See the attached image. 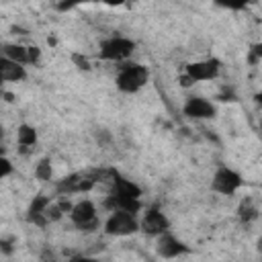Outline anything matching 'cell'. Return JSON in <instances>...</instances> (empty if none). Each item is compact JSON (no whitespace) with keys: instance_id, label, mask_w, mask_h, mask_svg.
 Returning a JSON list of instances; mask_svg holds the SVG:
<instances>
[{"instance_id":"obj_1","label":"cell","mask_w":262,"mask_h":262,"mask_svg":"<svg viewBox=\"0 0 262 262\" xmlns=\"http://www.w3.org/2000/svg\"><path fill=\"white\" fill-rule=\"evenodd\" d=\"M141 194H143L141 188L133 180H127L119 172L111 170V190L104 201V207L108 211L123 209V211L137 215L141 211Z\"/></svg>"},{"instance_id":"obj_2","label":"cell","mask_w":262,"mask_h":262,"mask_svg":"<svg viewBox=\"0 0 262 262\" xmlns=\"http://www.w3.org/2000/svg\"><path fill=\"white\" fill-rule=\"evenodd\" d=\"M149 80V70L141 63H127V61H121L119 70H117V76H115V86L125 92V94H135L139 92Z\"/></svg>"},{"instance_id":"obj_3","label":"cell","mask_w":262,"mask_h":262,"mask_svg":"<svg viewBox=\"0 0 262 262\" xmlns=\"http://www.w3.org/2000/svg\"><path fill=\"white\" fill-rule=\"evenodd\" d=\"M102 176H104V172H74V174H68L55 184V192L61 194V196L90 192L100 182Z\"/></svg>"},{"instance_id":"obj_4","label":"cell","mask_w":262,"mask_h":262,"mask_svg":"<svg viewBox=\"0 0 262 262\" xmlns=\"http://www.w3.org/2000/svg\"><path fill=\"white\" fill-rule=\"evenodd\" d=\"M135 51V41L123 35H113L108 39H104L98 47V57L102 61H115L121 63L125 59L131 57V53Z\"/></svg>"},{"instance_id":"obj_5","label":"cell","mask_w":262,"mask_h":262,"mask_svg":"<svg viewBox=\"0 0 262 262\" xmlns=\"http://www.w3.org/2000/svg\"><path fill=\"white\" fill-rule=\"evenodd\" d=\"M102 227H104L106 235L125 237V235H133L139 231V219L135 213H129L123 209H113Z\"/></svg>"},{"instance_id":"obj_6","label":"cell","mask_w":262,"mask_h":262,"mask_svg":"<svg viewBox=\"0 0 262 262\" xmlns=\"http://www.w3.org/2000/svg\"><path fill=\"white\" fill-rule=\"evenodd\" d=\"M68 215H70L72 223H74L80 231H94V229L100 227V219H98L96 207H94V203L88 201V199H82V201L74 203Z\"/></svg>"},{"instance_id":"obj_7","label":"cell","mask_w":262,"mask_h":262,"mask_svg":"<svg viewBox=\"0 0 262 262\" xmlns=\"http://www.w3.org/2000/svg\"><path fill=\"white\" fill-rule=\"evenodd\" d=\"M244 184V178L237 170L229 168V166H219L213 174V180H211V188L223 196H231L235 194Z\"/></svg>"},{"instance_id":"obj_8","label":"cell","mask_w":262,"mask_h":262,"mask_svg":"<svg viewBox=\"0 0 262 262\" xmlns=\"http://www.w3.org/2000/svg\"><path fill=\"white\" fill-rule=\"evenodd\" d=\"M221 72V61L217 57H207V59H196V61H190L186 63L184 68V74L190 76V80L196 84V82H209V80H215Z\"/></svg>"},{"instance_id":"obj_9","label":"cell","mask_w":262,"mask_h":262,"mask_svg":"<svg viewBox=\"0 0 262 262\" xmlns=\"http://www.w3.org/2000/svg\"><path fill=\"white\" fill-rule=\"evenodd\" d=\"M182 113L188 119H196V121H209L215 119L217 115V106L207 100L205 96H188L186 102L182 104Z\"/></svg>"},{"instance_id":"obj_10","label":"cell","mask_w":262,"mask_h":262,"mask_svg":"<svg viewBox=\"0 0 262 262\" xmlns=\"http://www.w3.org/2000/svg\"><path fill=\"white\" fill-rule=\"evenodd\" d=\"M168 229H170V219L158 207H149L139 219V231H143L145 235L156 237Z\"/></svg>"},{"instance_id":"obj_11","label":"cell","mask_w":262,"mask_h":262,"mask_svg":"<svg viewBox=\"0 0 262 262\" xmlns=\"http://www.w3.org/2000/svg\"><path fill=\"white\" fill-rule=\"evenodd\" d=\"M156 237H158L156 239V254L160 258H178L180 254L188 252V248L184 246V242H180L170 229L164 231V233H160V235H156Z\"/></svg>"},{"instance_id":"obj_12","label":"cell","mask_w":262,"mask_h":262,"mask_svg":"<svg viewBox=\"0 0 262 262\" xmlns=\"http://www.w3.org/2000/svg\"><path fill=\"white\" fill-rule=\"evenodd\" d=\"M27 78V70L23 63L8 59L0 53V80L2 82H23Z\"/></svg>"},{"instance_id":"obj_13","label":"cell","mask_w":262,"mask_h":262,"mask_svg":"<svg viewBox=\"0 0 262 262\" xmlns=\"http://www.w3.org/2000/svg\"><path fill=\"white\" fill-rule=\"evenodd\" d=\"M2 55H6L12 61H18L23 66L29 63V45H20V43H6L2 47Z\"/></svg>"},{"instance_id":"obj_14","label":"cell","mask_w":262,"mask_h":262,"mask_svg":"<svg viewBox=\"0 0 262 262\" xmlns=\"http://www.w3.org/2000/svg\"><path fill=\"white\" fill-rule=\"evenodd\" d=\"M16 141H18L23 151L27 147H33L37 143V129L33 125H29V123H20L16 127Z\"/></svg>"},{"instance_id":"obj_15","label":"cell","mask_w":262,"mask_h":262,"mask_svg":"<svg viewBox=\"0 0 262 262\" xmlns=\"http://www.w3.org/2000/svg\"><path fill=\"white\" fill-rule=\"evenodd\" d=\"M237 217L244 221V223H250V221H254V219H258V207L254 205V201L252 199H242V203H239V207H237Z\"/></svg>"},{"instance_id":"obj_16","label":"cell","mask_w":262,"mask_h":262,"mask_svg":"<svg viewBox=\"0 0 262 262\" xmlns=\"http://www.w3.org/2000/svg\"><path fill=\"white\" fill-rule=\"evenodd\" d=\"M33 176H35L37 180H41V182H49L51 176H53L51 160H49V158H41V160L35 164V168H33Z\"/></svg>"},{"instance_id":"obj_17","label":"cell","mask_w":262,"mask_h":262,"mask_svg":"<svg viewBox=\"0 0 262 262\" xmlns=\"http://www.w3.org/2000/svg\"><path fill=\"white\" fill-rule=\"evenodd\" d=\"M49 203H51V199H49L47 194H37V196H33V201H31V205H29V209H27V219L33 217V215H45V209H47Z\"/></svg>"},{"instance_id":"obj_18","label":"cell","mask_w":262,"mask_h":262,"mask_svg":"<svg viewBox=\"0 0 262 262\" xmlns=\"http://www.w3.org/2000/svg\"><path fill=\"white\" fill-rule=\"evenodd\" d=\"M219 6H223V8H229V10H242V8H246V6H250V4H254L256 0H215Z\"/></svg>"},{"instance_id":"obj_19","label":"cell","mask_w":262,"mask_h":262,"mask_svg":"<svg viewBox=\"0 0 262 262\" xmlns=\"http://www.w3.org/2000/svg\"><path fill=\"white\" fill-rule=\"evenodd\" d=\"M45 217H47V221H49V223H53V221H59V219L63 217V211L59 209V205H57V203H49V205H47V209H45Z\"/></svg>"},{"instance_id":"obj_20","label":"cell","mask_w":262,"mask_h":262,"mask_svg":"<svg viewBox=\"0 0 262 262\" xmlns=\"http://www.w3.org/2000/svg\"><path fill=\"white\" fill-rule=\"evenodd\" d=\"M12 172H14L12 162H10L4 154H0V180H2V178H6V176H10Z\"/></svg>"},{"instance_id":"obj_21","label":"cell","mask_w":262,"mask_h":262,"mask_svg":"<svg viewBox=\"0 0 262 262\" xmlns=\"http://www.w3.org/2000/svg\"><path fill=\"white\" fill-rule=\"evenodd\" d=\"M260 59H262V47H260V43H256V45H252V49H250V53H248V61H250L252 66H256Z\"/></svg>"},{"instance_id":"obj_22","label":"cell","mask_w":262,"mask_h":262,"mask_svg":"<svg viewBox=\"0 0 262 262\" xmlns=\"http://www.w3.org/2000/svg\"><path fill=\"white\" fill-rule=\"evenodd\" d=\"M72 61L76 63V68H78V70H84V72H88V70H90V61H88L84 55H80V53H74V55H72Z\"/></svg>"},{"instance_id":"obj_23","label":"cell","mask_w":262,"mask_h":262,"mask_svg":"<svg viewBox=\"0 0 262 262\" xmlns=\"http://www.w3.org/2000/svg\"><path fill=\"white\" fill-rule=\"evenodd\" d=\"M41 57V49L37 45H29V63H37Z\"/></svg>"},{"instance_id":"obj_24","label":"cell","mask_w":262,"mask_h":262,"mask_svg":"<svg viewBox=\"0 0 262 262\" xmlns=\"http://www.w3.org/2000/svg\"><path fill=\"white\" fill-rule=\"evenodd\" d=\"M178 82H180V86H184V88H188V86H192V84H194V82L190 80V76H188V74H182V76L178 78Z\"/></svg>"},{"instance_id":"obj_25","label":"cell","mask_w":262,"mask_h":262,"mask_svg":"<svg viewBox=\"0 0 262 262\" xmlns=\"http://www.w3.org/2000/svg\"><path fill=\"white\" fill-rule=\"evenodd\" d=\"M57 205H59V209H61L63 213H70V209H72V203H70L68 199H59Z\"/></svg>"},{"instance_id":"obj_26","label":"cell","mask_w":262,"mask_h":262,"mask_svg":"<svg viewBox=\"0 0 262 262\" xmlns=\"http://www.w3.org/2000/svg\"><path fill=\"white\" fill-rule=\"evenodd\" d=\"M0 250H2L4 254H12V246H10V242H6V239H0Z\"/></svg>"},{"instance_id":"obj_27","label":"cell","mask_w":262,"mask_h":262,"mask_svg":"<svg viewBox=\"0 0 262 262\" xmlns=\"http://www.w3.org/2000/svg\"><path fill=\"white\" fill-rule=\"evenodd\" d=\"M104 4L108 6H121V4H127V2H135V0H102Z\"/></svg>"},{"instance_id":"obj_28","label":"cell","mask_w":262,"mask_h":262,"mask_svg":"<svg viewBox=\"0 0 262 262\" xmlns=\"http://www.w3.org/2000/svg\"><path fill=\"white\" fill-rule=\"evenodd\" d=\"M2 139H4V125L0 123V141H2Z\"/></svg>"}]
</instances>
